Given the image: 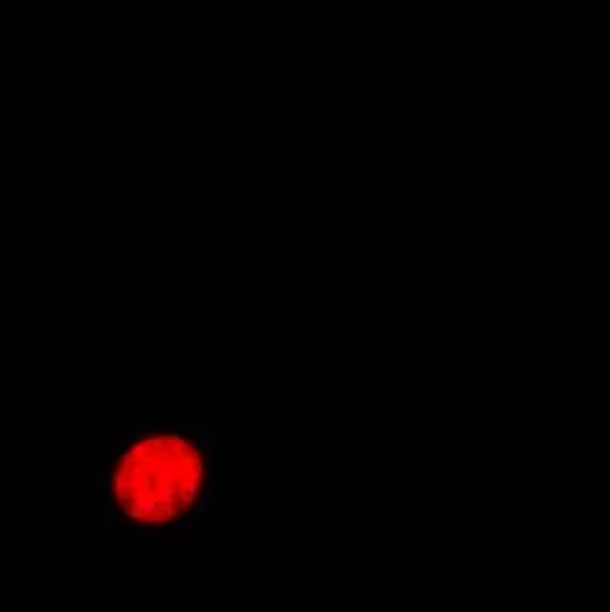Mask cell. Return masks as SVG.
Wrapping results in <instances>:
<instances>
[{"label":"cell","instance_id":"obj_1","mask_svg":"<svg viewBox=\"0 0 610 612\" xmlns=\"http://www.w3.org/2000/svg\"><path fill=\"white\" fill-rule=\"evenodd\" d=\"M207 476V457L187 433L147 424L119 444L103 480L107 521L163 528L185 521Z\"/></svg>","mask_w":610,"mask_h":612}]
</instances>
